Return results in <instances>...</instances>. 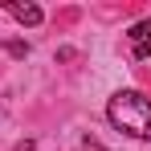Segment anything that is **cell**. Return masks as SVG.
<instances>
[{"label": "cell", "mask_w": 151, "mask_h": 151, "mask_svg": "<svg viewBox=\"0 0 151 151\" xmlns=\"http://www.w3.org/2000/svg\"><path fill=\"white\" fill-rule=\"evenodd\" d=\"M106 119L119 127V131L135 135V139H151V98H143L139 90H119V94H110Z\"/></svg>", "instance_id": "obj_1"}, {"label": "cell", "mask_w": 151, "mask_h": 151, "mask_svg": "<svg viewBox=\"0 0 151 151\" xmlns=\"http://www.w3.org/2000/svg\"><path fill=\"white\" fill-rule=\"evenodd\" d=\"M131 53L135 57H151V17L147 21H139V25H131Z\"/></svg>", "instance_id": "obj_2"}, {"label": "cell", "mask_w": 151, "mask_h": 151, "mask_svg": "<svg viewBox=\"0 0 151 151\" xmlns=\"http://www.w3.org/2000/svg\"><path fill=\"white\" fill-rule=\"evenodd\" d=\"M8 12H12L21 25H29V29H33V25H41V17H45L37 4H21V0H12V4H8Z\"/></svg>", "instance_id": "obj_3"}, {"label": "cell", "mask_w": 151, "mask_h": 151, "mask_svg": "<svg viewBox=\"0 0 151 151\" xmlns=\"http://www.w3.org/2000/svg\"><path fill=\"white\" fill-rule=\"evenodd\" d=\"M78 151H106V147H102L98 139H86V143H82V147H78Z\"/></svg>", "instance_id": "obj_4"}]
</instances>
